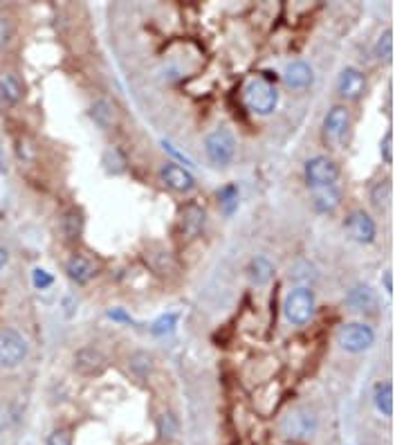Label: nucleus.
Masks as SVG:
<instances>
[{"mask_svg": "<svg viewBox=\"0 0 404 445\" xmlns=\"http://www.w3.org/2000/svg\"><path fill=\"white\" fill-rule=\"evenodd\" d=\"M319 421L317 414L310 407H292L286 416L278 423V432H281L286 439L299 441V439H308L317 432Z\"/></svg>", "mask_w": 404, "mask_h": 445, "instance_id": "1", "label": "nucleus"}, {"mask_svg": "<svg viewBox=\"0 0 404 445\" xmlns=\"http://www.w3.org/2000/svg\"><path fill=\"white\" fill-rule=\"evenodd\" d=\"M245 104L252 113L270 115L278 104V90L266 79H252L245 86Z\"/></svg>", "mask_w": 404, "mask_h": 445, "instance_id": "2", "label": "nucleus"}, {"mask_svg": "<svg viewBox=\"0 0 404 445\" xmlns=\"http://www.w3.org/2000/svg\"><path fill=\"white\" fill-rule=\"evenodd\" d=\"M286 317L292 321L294 326H303L308 324L315 315V295L310 288H294L292 293L286 297Z\"/></svg>", "mask_w": 404, "mask_h": 445, "instance_id": "3", "label": "nucleus"}, {"mask_svg": "<svg viewBox=\"0 0 404 445\" xmlns=\"http://www.w3.org/2000/svg\"><path fill=\"white\" fill-rule=\"evenodd\" d=\"M25 356H27L25 337L14 329L0 331V366L3 369H14V366H19L25 360Z\"/></svg>", "mask_w": 404, "mask_h": 445, "instance_id": "4", "label": "nucleus"}, {"mask_svg": "<svg viewBox=\"0 0 404 445\" xmlns=\"http://www.w3.org/2000/svg\"><path fill=\"white\" fill-rule=\"evenodd\" d=\"M337 178H339V166L335 160L325 156H317L305 162V182L313 189L333 187Z\"/></svg>", "mask_w": 404, "mask_h": 445, "instance_id": "5", "label": "nucleus"}, {"mask_svg": "<svg viewBox=\"0 0 404 445\" xmlns=\"http://www.w3.org/2000/svg\"><path fill=\"white\" fill-rule=\"evenodd\" d=\"M205 151H207V156H209V160L213 164L227 166L231 160H234V153H236V140H234V135H231L227 129L213 131L211 135H207Z\"/></svg>", "mask_w": 404, "mask_h": 445, "instance_id": "6", "label": "nucleus"}, {"mask_svg": "<svg viewBox=\"0 0 404 445\" xmlns=\"http://www.w3.org/2000/svg\"><path fill=\"white\" fill-rule=\"evenodd\" d=\"M337 342L344 351L350 353H362L366 351L373 342H375V333L366 324H346L341 326L337 333Z\"/></svg>", "mask_w": 404, "mask_h": 445, "instance_id": "7", "label": "nucleus"}, {"mask_svg": "<svg viewBox=\"0 0 404 445\" xmlns=\"http://www.w3.org/2000/svg\"><path fill=\"white\" fill-rule=\"evenodd\" d=\"M344 227L350 234V239L357 243H370L373 239H375V223H373V219L366 211H353L346 219Z\"/></svg>", "mask_w": 404, "mask_h": 445, "instance_id": "8", "label": "nucleus"}, {"mask_svg": "<svg viewBox=\"0 0 404 445\" xmlns=\"http://www.w3.org/2000/svg\"><path fill=\"white\" fill-rule=\"evenodd\" d=\"M337 90L344 99H360L366 90V76L357 68H346L339 74Z\"/></svg>", "mask_w": 404, "mask_h": 445, "instance_id": "9", "label": "nucleus"}, {"mask_svg": "<svg viewBox=\"0 0 404 445\" xmlns=\"http://www.w3.org/2000/svg\"><path fill=\"white\" fill-rule=\"evenodd\" d=\"M160 178H162V182L168 187V189H173V191H180V194H184V191H191L193 189V176L186 171V169H182V166H178V164H173V162H168V164H164L162 166V171H160Z\"/></svg>", "mask_w": 404, "mask_h": 445, "instance_id": "10", "label": "nucleus"}, {"mask_svg": "<svg viewBox=\"0 0 404 445\" xmlns=\"http://www.w3.org/2000/svg\"><path fill=\"white\" fill-rule=\"evenodd\" d=\"M348 124H350L348 111L344 109V106H335V109H330V113L325 115V119H323V133H325L328 140L339 142L341 137L346 135Z\"/></svg>", "mask_w": 404, "mask_h": 445, "instance_id": "11", "label": "nucleus"}, {"mask_svg": "<svg viewBox=\"0 0 404 445\" xmlns=\"http://www.w3.org/2000/svg\"><path fill=\"white\" fill-rule=\"evenodd\" d=\"M207 223V214L202 207L198 205H189L184 211H182V219H180V232L182 236L186 239H196L200 232H202V227H205Z\"/></svg>", "mask_w": 404, "mask_h": 445, "instance_id": "12", "label": "nucleus"}, {"mask_svg": "<svg viewBox=\"0 0 404 445\" xmlns=\"http://www.w3.org/2000/svg\"><path fill=\"white\" fill-rule=\"evenodd\" d=\"M106 366V358L99 349H92V346H86L81 351H76L74 356V369L81 371V374H99Z\"/></svg>", "mask_w": 404, "mask_h": 445, "instance_id": "13", "label": "nucleus"}, {"mask_svg": "<svg viewBox=\"0 0 404 445\" xmlns=\"http://www.w3.org/2000/svg\"><path fill=\"white\" fill-rule=\"evenodd\" d=\"M346 299L353 306V311H360V313H373L378 309L375 290H373L370 286H366V284H360V286L350 288V293H348Z\"/></svg>", "mask_w": 404, "mask_h": 445, "instance_id": "14", "label": "nucleus"}, {"mask_svg": "<svg viewBox=\"0 0 404 445\" xmlns=\"http://www.w3.org/2000/svg\"><path fill=\"white\" fill-rule=\"evenodd\" d=\"M90 117H92V121H95L99 129H111L117 121V111H115V106L111 101L99 99V101L92 104Z\"/></svg>", "mask_w": 404, "mask_h": 445, "instance_id": "15", "label": "nucleus"}, {"mask_svg": "<svg viewBox=\"0 0 404 445\" xmlns=\"http://www.w3.org/2000/svg\"><path fill=\"white\" fill-rule=\"evenodd\" d=\"M310 81H313V70H310L308 64H303V61H294V64L288 66L286 84L290 88H305V86H310Z\"/></svg>", "mask_w": 404, "mask_h": 445, "instance_id": "16", "label": "nucleus"}, {"mask_svg": "<svg viewBox=\"0 0 404 445\" xmlns=\"http://www.w3.org/2000/svg\"><path fill=\"white\" fill-rule=\"evenodd\" d=\"M23 81L19 79V74L14 72H3L0 74V95H3L7 101L16 104L23 99Z\"/></svg>", "mask_w": 404, "mask_h": 445, "instance_id": "17", "label": "nucleus"}, {"mask_svg": "<svg viewBox=\"0 0 404 445\" xmlns=\"http://www.w3.org/2000/svg\"><path fill=\"white\" fill-rule=\"evenodd\" d=\"M68 274H70L72 281L86 284V281H90L92 277H95V266H92L90 261L84 259V256H74V259L68 261Z\"/></svg>", "mask_w": 404, "mask_h": 445, "instance_id": "18", "label": "nucleus"}, {"mask_svg": "<svg viewBox=\"0 0 404 445\" xmlns=\"http://www.w3.org/2000/svg\"><path fill=\"white\" fill-rule=\"evenodd\" d=\"M101 164L108 174H113V176H119L126 171V156L117 149V146H111V149H106L103 153V158H101Z\"/></svg>", "mask_w": 404, "mask_h": 445, "instance_id": "19", "label": "nucleus"}, {"mask_svg": "<svg viewBox=\"0 0 404 445\" xmlns=\"http://www.w3.org/2000/svg\"><path fill=\"white\" fill-rule=\"evenodd\" d=\"M272 274H274V266L270 264L266 256H256L250 264V277H252V281L256 286L268 284L272 279Z\"/></svg>", "mask_w": 404, "mask_h": 445, "instance_id": "20", "label": "nucleus"}, {"mask_svg": "<svg viewBox=\"0 0 404 445\" xmlns=\"http://www.w3.org/2000/svg\"><path fill=\"white\" fill-rule=\"evenodd\" d=\"M375 407L388 419L393 414V385L391 382H380L375 387Z\"/></svg>", "mask_w": 404, "mask_h": 445, "instance_id": "21", "label": "nucleus"}, {"mask_svg": "<svg viewBox=\"0 0 404 445\" xmlns=\"http://www.w3.org/2000/svg\"><path fill=\"white\" fill-rule=\"evenodd\" d=\"M61 229H64L66 239H70V241L79 239L81 232H84V216L79 211H74V209L68 211L64 216V221H61Z\"/></svg>", "mask_w": 404, "mask_h": 445, "instance_id": "22", "label": "nucleus"}, {"mask_svg": "<svg viewBox=\"0 0 404 445\" xmlns=\"http://www.w3.org/2000/svg\"><path fill=\"white\" fill-rule=\"evenodd\" d=\"M391 196H393V189H391V182L388 180H380L378 185L370 189V201L380 209L391 203Z\"/></svg>", "mask_w": 404, "mask_h": 445, "instance_id": "23", "label": "nucleus"}, {"mask_svg": "<svg viewBox=\"0 0 404 445\" xmlns=\"http://www.w3.org/2000/svg\"><path fill=\"white\" fill-rule=\"evenodd\" d=\"M218 198H221V207L223 211L227 214H234V209L238 207V187L236 185H227L218 191Z\"/></svg>", "mask_w": 404, "mask_h": 445, "instance_id": "24", "label": "nucleus"}, {"mask_svg": "<svg viewBox=\"0 0 404 445\" xmlns=\"http://www.w3.org/2000/svg\"><path fill=\"white\" fill-rule=\"evenodd\" d=\"M315 205H317L319 211H333L339 205V191H335L333 187H325L323 191L317 194Z\"/></svg>", "mask_w": 404, "mask_h": 445, "instance_id": "25", "label": "nucleus"}, {"mask_svg": "<svg viewBox=\"0 0 404 445\" xmlns=\"http://www.w3.org/2000/svg\"><path fill=\"white\" fill-rule=\"evenodd\" d=\"M131 369L137 374V376H146L151 369H153V358L148 356V353H144V351H139V353H135V356L131 358Z\"/></svg>", "mask_w": 404, "mask_h": 445, "instance_id": "26", "label": "nucleus"}, {"mask_svg": "<svg viewBox=\"0 0 404 445\" xmlns=\"http://www.w3.org/2000/svg\"><path fill=\"white\" fill-rule=\"evenodd\" d=\"M158 427H160V434L164 439H173L178 434V421L173 414H162L160 421H158Z\"/></svg>", "mask_w": 404, "mask_h": 445, "instance_id": "27", "label": "nucleus"}, {"mask_svg": "<svg viewBox=\"0 0 404 445\" xmlns=\"http://www.w3.org/2000/svg\"><path fill=\"white\" fill-rule=\"evenodd\" d=\"M391 54H393V39H391V32H384V36H380V41L375 45V56L384 59V61H391Z\"/></svg>", "mask_w": 404, "mask_h": 445, "instance_id": "28", "label": "nucleus"}, {"mask_svg": "<svg viewBox=\"0 0 404 445\" xmlns=\"http://www.w3.org/2000/svg\"><path fill=\"white\" fill-rule=\"evenodd\" d=\"M176 321H178V315L176 313H168V315H162L158 321H155V324H153V333L155 335H164V333H171V331H173L176 329Z\"/></svg>", "mask_w": 404, "mask_h": 445, "instance_id": "29", "label": "nucleus"}, {"mask_svg": "<svg viewBox=\"0 0 404 445\" xmlns=\"http://www.w3.org/2000/svg\"><path fill=\"white\" fill-rule=\"evenodd\" d=\"M32 279H34V286L39 288V290H45V288H50L52 286V274L48 272V270H43V268H36L34 270V274H32Z\"/></svg>", "mask_w": 404, "mask_h": 445, "instance_id": "30", "label": "nucleus"}, {"mask_svg": "<svg viewBox=\"0 0 404 445\" xmlns=\"http://www.w3.org/2000/svg\"><path fill=\"white\" fill-rule=\"evenodd\" d=\"M382 156H384V160L391 164L393 162V133L391 131H386V135H384V140H382Z\"/></svg>", "mask_w": 404, "mask_h": 445, "instance_id": "31", "label": "nucleus"}, {"mask_svg": "<svg viewBox=\"0 0 404 445\" xmlns=\"http://www.w3.org/2000/svg\"><path fill=\"white\" fill-rule=\"evenodd\" d=\"M48 445H72V436L66 432V429H54V432L48 436Z\"/></svg>", "mask_w": 404, "mask_h": 445, "instance_id": "32", "label": "nucleus"}, {"mask_svg": "<svg viewBox=\"0 0 404 445\" xmlns=\"http://www.w3.org/2000/svg\"><path fill=\"white\" fill-rule=\"evenodd\" d=\"M108 317H111V319H117V321H133L126 313H123L121 309H115V311H111V313H108Z\"/></svg>", "mask_w": 404, "mask_h": 445, "instance_id": "33", "label": "nucleus"}, {"mask_svg": "<svg viewBox=\"0 0 404 445\" xmlns=\"http://www.w3.org/2000/svg\"><path fill=\"white\" fill-rule=\"evenodd\" d=\"M5 264H7V250L3 248V245H0V270H3Z\"/></svg>", "mask_w": 404, "mask_h": 445, "instance_id": "34", "label": "nucleus"}, {"mask_svg": "<svg viewBox=\"0 0 404 445\" xmlns=\"http://www.w3.org/2000/svg\"><path fill=\"white\" fill-rule=\"evenodd\" d=\"M386 290H388V293L393 290V286H391V272H386Z\"/></svg>", "mask_w": 404, "mask_h": 445, "instance_id": "35", "label": "nucleus"}, {"mask_svg": "<svg viewBox=\"0 0 404 445\" xmlns=\"http://www.w3.org/2000/svg\"><path fill=\"white\" fill-rule=\"evenodd\" d=\"M0 171H3V158H0Z\"/></svg>", "mask_w": 404, "mask_h": 445, "instance_id": "36", "label": "nucleus"}]
</instances>
